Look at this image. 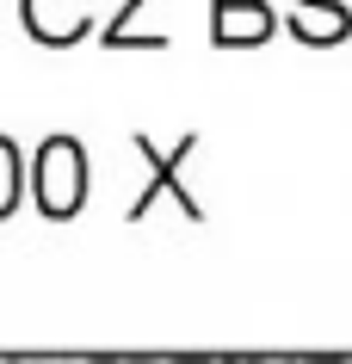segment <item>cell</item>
<instances>
[{"mask_svg": "<svg viewBox=\"0 0 352 364\" xmlns=\"http://www.w3.org/2000/svg\"><path fill=\"white\" fill-rule=\"evenodd\" d=\"M6 204H13V154L0 149V210H6Z\"/></svg>", "mask_w": 352, "mask_h": 364, "instance_id": "6da1fadb", "label": "cell"}]
</instances>
